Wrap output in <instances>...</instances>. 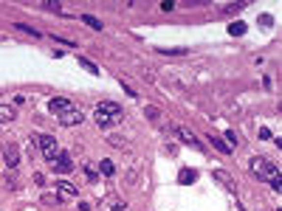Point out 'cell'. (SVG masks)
Masks as SVG:
<instances>
[{
	"label": "cell",
	"mask_w": 282,
	"mask_h": 211,
	"mask_svg": "<svg viewBox=\"0 0 282 211\" xmlns=\"http://www.w3.org/2000/svg\"><path fill=\"white\" fill-rule=\"evenodd\" d=\"M212 178L217 180V183H220V186H223L226 191H234V189H237L234 178H231V175H229V172H220V169H214V172H212Z\"/></svg>",
	"instance_id": "7"
},
{
	"label": "cell",
	"mask_w": 282,
	"mask_h": 211,
	"mask_svg": "<svg viewBox=\"0 0 282 211\" xmlns=\"http://www.w3.org/2000/svg\"><path fill=\"white\" fill-rule=\"evenodd\" d=\"M48 11H62V6H56V0H48V3H43Z\"/></svg>",
	"instance_id": "22"
},
{
	"label": "cell",
	"mask_w": 282,
	"mask_h": 211,
	"mask_svg": "<svg viewBox=\"0 0 282 211\" xmlns=\"http://www.w3.org/2000/svg\"><path fill=\"white\" fill-rule=\"evenodd\" d=\"M34 183H37V186H45V178H43V175H40V172L34 175Z\"/></svg>",
	"instance_id": "28"
},
{
	"label": "cell",
	"mask_w": 282,
	"mask_h": 211,
	"mask_svg": "<svg viewBox=\"0 0 282 211\" xmlns=\"http://www.w3.org/2000/svg\"><path fill=\"white\" fill-rule=\"evenodd\" d=\"M124 135H110V141H113V146H124V141H122Z\"/></svg>",
	"instance_id": "26"
},
{
	"label": "cell",
	"mask_w": 282,
	"mask_h": 211,
	"mask_svg": "<svg viewBox=\"0 0 282 211\" xmlns=\"http://www.w3.org/2000/svg\"><path fill=\"white\" fill-rule=\"evenodd\" d=\"M195 180H198V172H195V169H180L178 183H183V186H189V183H195Z\"/></svg>",
	"instance_id": "11"
},
{
	"label": "cell",
	"mask_w": 282,
	"mask_h": 211,
	"mask_svg": "<svg viewBox=\"0 0 282 211\" xmlns=\"http://www.w3.org/2000/svg\"><path fill=\"white\" fill-rule=\"evenodd\" d=\"M14 107H9V104H0V124H11L14 121Z\"/></svg>",
	"instance_id": "12"
},
{
	"label": "cell",
	"mask_w": 282,
	"mask_h": 211,
	"mask_svg": "<svg viewBox=\"0 0 282 211\" xmlns=\"http://www.w3.org/2000/svg\"><path fill=\"white\" fill-rule=\"evenodd\" d=\"M107 206H110V211H124V209H127V203H124L122 197H116V194L107 197Z\"/></svg>",
	"instance_id": "14"
},
{
	"label": "cell",
	"mask_w": 282,
	"mask_h": 211,
	"mask_svg": "<svg viewBox=\"0 0 282 211\" xmlns=\"http://www.w3.org/2000/svg\"><path fill=\"white\" fill-rule=\"evenodd\" d=\"M271 23H274V17H268V14H262V17H259V25H262V28H268Z\"/></svg>",
	"instance_id": "24"
},
{
	"label": "cell",
	"mask_w": 282,
	"mask_h": 211,
	"mask_svg": "<svg viewBox=\"0 0 282 211\" xmlns=\"http://www.w3.org/2000/svg\"><path fill=\"white\" fill-rule=\"evenodd\" d=\"M59 200L62 197H45V206H59Z\"/></svg>",
	"instance_id": "27"
},
{
	"label": "cell",
	"mask_w": 282,
	"mask_h": 211,
	"mask_svg": "<svg viewBox=\"0 0 282 211\" xmlns=\"http://www.w3.org/2000/svg\"><path fill=\"white\" fill-rule=\"evenodd\" d=\"M212 144H214V149H220V152H231V149L226 146V141L223 138H217V135H212Z\"/></svg>",
	"instance_id": "18"
},
{
	"label": "cell",
	"mask_w": 282,
	"mask_h": 211,
	"mask_svg": "<svg viewBox=\"0 0 282 211\" xmlns=\"http://www.w3.org/2000/svg\"><path fill=\"white\" fill-rule=\"evenodd\" d=\"M161 54H186V48H161Z\"/></svg>",
	"instance_id": "21"
},
{
	"label": "cell",
	"mask_w": 282,
	"mask_h": 211,
	"mask_svg": "<svg viewBox=\"0 0 282 211\" xmlns=\"http://www.w3.org/2000/svg\"><path fill=\"white\" fill-rule=\"evenodd\" d=\"M6 186H9V189H17V186H20V183H17V180L11 178V175H6Z\"/></svg>",
	"instance_id": "25"
},
{
	"label": "cell",
	"mask_w": 282,
	"mask_h": 211,
	"mask_svg": "<svg viewBox=\"0 0 282 211\" xmlns=\"http://www.w3.org/2000/svg\"><path fill=\"white\" fill-rule=\"evenodd\" d=\"M56 121L62 124V127H77V124L85 121V113L79 110L77 104H71V107H68V110L62 113V116H56Z\"/></svg>",
	"instance_id": "4"
},
{
	"label": "cell",
	"mask_w": 282,
	"mask_h": 211,
	"mask_svg": "<svg viewBox=\"0 0 282 211\" xmlns=\"http://www.w3.org/2000/svg\"><path fill=\"white\" fill-rule=\"evenodd\" d=\"M99 172H102V175H107V178H110L113 172H116V166H113L110 161H99Z\"/></svg>",
	"instance_id": "16"
},
{
	"label": "cell",
	"mask_w": 282,
	"mask_h": 211,
	"mask_svg": "<svg viewBox=\"0 0 282 211\" xmlns=\"http://www.w3.org/2000/svg\"><path fill=\"white\" fill-rule=\"evenodd\" d=\"M34 146L43 152V158L45 161H54L56 155H59V144H56V138L54 135H34Z\"/></svg>",
	"instance_id": "3"
},
{
	"label": "cell",
	"mask_w": 282,
	"mask_h": 211,
	"mask_svg": "<svg viewBox=\"0 0 282 211\" xmlns=\"http://www.w3.org/2000/svg\"><path fill=\"white\" fill-rule=\"evenodd\" d=\"M68 107H71V101H68V99H51V101H48V110L54 113V116H62Z\"/></svg>",
	"instance_id": "9"
},
{
	"label": "cell",
	"mask_w": 282,
	"mask_h": 211,
	"mask_svg": "<svg viewBox=\"0 0 282 211\" xmlns=\"http://www.w3.org/2000/svg\"><path fill=\"white\" fill-rule=\"evenodd\" d=\"M175 135H180V141H183L186 146H192V149H203V144L189 133V130H186V127H178V130H175Z\"/></svg>",
	"instance_id": "8"
},
{
	"label": "cell",
	"mask_w": 282,
	"mask_h": 211,
	"mask_svg": "<svg viewBox=\"0 0 282 211\" xmlns=\"http://www.w3.org/2000/svg\"><path fill=\"white\" fill-rule=\"evenodd\" d=\"M51 169H54L56 175H68V172L74 169V164H71V158L62 152V155H56L54 161H51Z\"/></svg>",
	"instance_id": "6"
},
{
	"label": "cell",
	"mask_w": 282,
	"mask_h": 211,
	"mask_svg": "<svg viewBox=\"0 0 282 211\" xmlns=\"http://www.w3.org/2000/svg\"><path fill=\"white\" fill-rule=\"evenodd\" d=\"M3 161H6V166L14 169L17 164H20V146L17 144H6L3 146Z\"/></svg>",
	"instance_id": "5"
},
{
	"label": "cell",
	"mask_w": 282,
	"mask_h": 211,
	"mask_svg": "<svg viewBox=\"0 0 282 211\" xmlns=\"http://www.w3.org/2000/svg\"><path fill=\"white\" fill-rule=\"evenodd\" d=\"M56 189H59V197H77V194H79L77 186H74V183H68V180H59V183H56Z\"/></svg>",
	"instance_id": "10"
},
{
	"label": "cell",
	"mask_w": 282,
	"mask_h": 211,
	"mask_svg": "<svg viewBox=\"0 0 282 211\" xmlns=\"http://www.w3.org/2000/svg\"><path fill=\"white\" fill-rule=\"evenodd\" d=\"M82 172H85V178H88L90 183H96V180H99V175H96V169H93V166H82Z\"/></svg>",
	"instance_id": "20"
},
{
	"label": "cell",
	"mask_w": 282,
	"mask_h": 211,
	"mask_svg": "<svg viewBox=\"0 0 282 211\" xmlns=\"http://www.w3.org/2000/svg\"><path fill=\"white\" fill-rule=\"evenodd\" d=\"M240 9H243V3H234V6H226L223 14H234V11H240Z\"/></svg>",
	"instance_id": "23"
},
{
	"label": "cell",
	"mask_w": 282,
	"mask_h": 211,
	"mask_svg": "<svg viewBox=\"0 0 282 211\" xmlns=\"http://www.w3.org/2000/svg\"><path fill=\"white\" fill-rule=\"evenodd\" d=\"M147 118H150V121H161V110H158V107H147Z\"/></svg>",
	"instance_id": "19"
},
{
	"label": "cell",
	"mask_w": 282,
	"mask_h": 211,
	"mask_svg": "<svg viewBox=\"0 0 282 211\" xmlns=\"http://www.w3.org/2000/svg\"><path fill=\"white\" fill-rule=\"evenodd\" d=\"M124 121V107L122 104H116V101H102L99 107H96V124H99L102 130H107L113 124H122Z\"/></svg>",
	"instance_id": "2"
},
{
	"label": "cell",
	"mask_w": 282,
	"mask_h": 211,
	"mask_svg": "<svg viewBox=\"0 0 282 211\" xmlns=\"http://www.w3.org/2000/svg\"><path fill=\"white\" fill-rule=\"evenodd\" d=\"M229 34H231V37H240V34H246V25H243V23H231V25H229Z\"/></svg>",
	"instance_id": "17"
},
{
	"label": "cell",
	"mask_w": 282,
	"mask_h": 211,
	"mask_svg": "<svg viewBox=\"0 0 282 211\" xmlns=\"http://www.w3.org/2000/svg\"><path fill=\"white\" fill-rule=\"evenodd\" d=\"M82 20H85V25H90L93 31H102V28H104L102 20H99V17H93V14H82Z\"/></svg>",
	"instance_id": "13"
},
{
	"label": "cell",
	"mask_w": 282,
	"mask_h": 211,
	"mask_svg": "<svg viewBox=\"0 0 282 211\" xmlns=\"http://www.w3.org/2000/svg\"><path fill=\"white\" fill-rule=\"evenodd\" d=\"M79 65L85 68V70H88V73H93V76H99V68L93 65V62H90V59H85V56H79Z\"/></svg>",
	"instance_id": "15"
},
{
	"label": "cell",
	"mask_w": 282,
	"mask_h": 211,
	"mask_svg": "<svg viewBox=\"0 0 282 211\" xmlns=\"http://www.w3.org/2000/svg\"><path fill=\"white\" fill-rule=\"evenodd\" d=\"M251 172H254V175H257L262 183H268L274 191L282 189V175H280V169L274 166L268 158H251Z\"/></svg>",
	"instance_id": "1"
}]
</instances>
